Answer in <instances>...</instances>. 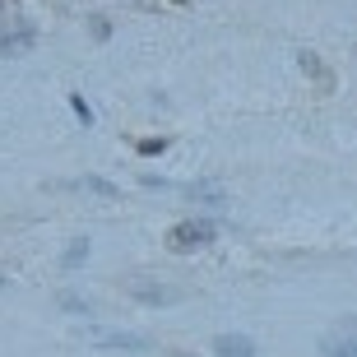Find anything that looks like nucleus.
Masks as SVG:
<instances>
[{
	"instance_id": "obj_1",
	"label": "nucleus",
	"mask_w": 357,
	"mask_h": 357,
	"mask_svg": "<svg viewBox=\"0 0 357 357\" xmlns=\"http://www.w3.org/2000/svg\"><path fill=\"white\" fill-rule=\"evenodd\" d=\"M172 251H195V246H209L213 241V223H181L172 227Z\"/></svg>"
},
{
	"instance_id": "obj_2",
	"label": "nucleus",
	"mask_w": 357,
	"mask_h": 357,
	"mask_svg": "<svg viewBox=\"0 0 357 357\" xmlns=\"http://www.w3.org/2000/svg\"><path fill=\"white\" fill-rule=\"evenodd\" d=\"M213 353L218 357H255V344L246 334H218L213 339Z\"/></svg>"
},
{
	"instance_id": "obj_3",
	"label": "nucleus",
	"mask_w": 357,
	"mask_h": 357,
	"mask_svg": "<svg viewBox=\"0 0 357 357\" xmlns=\"http://www.w3.org/2000/svg\"><path fill=\"white\" fill-rule=\"evenodd\" d=\"M135 297H139V302H149V306H162V302H172L176 292L172 288H158V283H135Z\"/></svg>"
},
{
	"instance_id": "obj_4",
	"label": "nucleus",
	"mask_w": 357,
	"mask_h": 357,
	"mask_svg": "<svg viewBox=\"0 0 357 357\" xmlns=\"http://www.w3.org/2000/svg\"><path fill=\"white\" fill-rule=\"evenodd\" d=\"M98 344H102V348H130V353H139V348H149V339H139V334H98Z\"/></svg>"
},
{
	"instance_id": "obj_5",
	"label": "nucleus",
	"mask_w": 357,
	"mask_h": 357,
	"mask_svg": "<svg viewBox=\"0 0 357 357\" xmlns=\"http://www.w3.org/2000/svg\"><path fill=\"white\" fill-rule=\"evenodd\" d=\"M84 260H89V237L70 241V246H66V255H61V265H66V269H79Z\"/></svg>"
},
{
	"instance_id": "obj_6",
	"label": "nucleus",
	"mask_w": 357,
	"mask_h": 357,
	"mask_svg": "<svg viewBox=\"0 0 357 357\" xmlns=\"http://www.w3.org/2000/svg\"><path fill=\"white\" fill-rule=\"evenodd\" d=\"M325 357H357V339H325Z\"/></svg>"
},
{
	"instance_id": "obj_7",
	"label": "nucleus",
	"mask_w": 357,
	"mask_h": 357,
	"mask_svg": "<svg viewBox=\"0 0 357 357\" xmlns=\"http://www.w3.org/2000/svg\"><path fill=\"white\" fill-rule=\"evenodd\" d=\"M61 306H66V311H75V316H84V311H89V302H84L79 292H61Z\"/></svg>"
},
{
	"instance_id": "obj_8",
	"label": "nucleus",
	"mask_w": 357,
	"mask_h": 357,
	"mask_svg": "<svg viewBox=\"0 0 357 357\" xmlns=\"http://www.w3.org/2000/svg\"><path fill=\"white\" fill-rule=\"evenodd\" d=\"M84 185H89V190H98V195H116V185H112V181H102V176H89Z\"/></svg>"
},
{
	"instance_id": "obj_9",
	"label": "nucleus",
	"mask_w": 357,
	"mask_h": 357,
	"mask_svg": "<svg viewBox=\"0 0 357 357\" xmlns=\"http://www.w3.org/2000/svg\"><path fill=\"white\" fill-rule=\"evenodd\" d=\"M70 107H75V116H79V121H93V112H89V102H84L79 93H75V98H70Z\"/></svg>"
},
{
	"instance_id": "obj_10",
	"label": "nucleus",
	"mask_w": 357,
	"mask_h": 357,
	"mask_svg": "<svg viewBox=\"0 0 357 357\" xmlns=\"http://www.w3.org/2000/svg\"><path fill=\"white\" fill-rule=\"evenodd\" d=\"M339 330H344V334H348V339H357V316H348V320H344V325H339Z\"/></svg>"
}]
</instances>
